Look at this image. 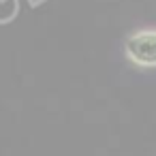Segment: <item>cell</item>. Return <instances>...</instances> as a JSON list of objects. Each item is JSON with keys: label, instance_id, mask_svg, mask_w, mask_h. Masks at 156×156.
<instances>
[{"label": "cell", "instance_id": "6da1fadb", "mask_svg": "<svg viewBox=\"0 0 156 156\" xmlns=\"http://www.w3.org/2000/svg\"><path fill=\"white\" fill-rule=\"evenodd\" d=\"M126 54L135 64L156 66V30H143L128 37Z\"/></svg>", "mask_w": 156, "mask_h": 156}]
</instances>
